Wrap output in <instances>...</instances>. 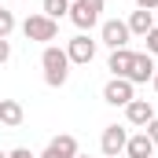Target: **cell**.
<instances>
[{
  "instance_id": "cell-1",
  "label": "cell",
  "mask_w": 158,
  "mask_h": 158,
  "mask_svg": "<svg viewBox=\"0 0 158 158\" xmlns=\"http://www.w3.org/2000/svg\"><path fill=\"white\" fill-rule=\"evenodd\" d=\"M40 70H44V85H48V88H63L66 77H70V55H66V48L44 44V52H40Z\"/></svg>"
},
{
  "instance_id": "cell-2",
  "label": "cell",
  "mask_w": 158,
  "mask_h": 158,
  "mask_svg": "<svg viewBox=\"0 0 158 158\" xmlns=\"http://www.w3.org/2000/svg\"><path fill=\"white\" fill-rule=\"evenodd\" d=\"M99 15H103V0H70V15L66 19L85 33V30H92L99 22Z\"/></svg>"
},
{
  "instance_id": "cell-3",
  "label": "cell",
  "mask_w": 158,
  "mask_h": 158,
  "mask_svg": "<svg viewBox=\"0 0 158 158\" xmlns=\"http://www.w3.org/2000/svg\"><path fill=\"white\" fill-rule=\"evenodd\" d=\"M22 33H26V40H37V44H48V40H55V37H59V22L37 11V15H30V19L22 22Z\"/></svg>"
},
{
  "instance_id": "cell-4",
  "label": "cell",
  "mask_w": 158,
  "mask_h": 158,
  "mask_svg": "<svg viewBox=\"0 0 158 158\" xmlns=\"http://www.w3.org/2000/svg\"><path fill=\"white\" fill-rule=\"evenodd\" d=\"M136 99V85L125 77H110L103 85V103H110V107H129Z\"/></svg>"
},
{
  "instance_id": "cell-5",
  "label": "cell",
  "mask_w": 158,
  "mask_h": 158,
  "mask_svg": "<svg viewBox=\"0 0 158 158\" xmlns=\"http://www.w3.org/2000/svg\"><path fill=\"white\" fill-rule=\"evenodd\" d=\"M125 143H129V132L121 125H107L99 132V151H103V158H121Z\"/></svg>"
},
{
  "instance_id": "cell-6",
  "label": "cell",
  "mask_w": 158,
  "mask_h": 158,
  "mask_svg": "<svg viewBox=\"0 0 158 158\" xmlns=\"http://www.w3.org/2000/svg\"><path fill=\"white\" fill-rule=\"evenodd\" d=\"M129 37H132V33H129V26H125L121 19H107V22L99 26V40H103L110 52H114V48H129Z\"/></svg>"
},
{
  "instance_id": "cell-7",
  "label": "cell",
  "mask_w": 158,
  "mask_h": 158,
  "mask_svg": "<svg viewBox=\"0 0 158 158\" xmlns=\"http://www.w3.org/2000/svg\"><path fill=\"white\" fill-rule=\"evenodd\" d=\"M66 55H70V66L77 63V66H88L92 59H96V40L88 37V33H77V37L66 44Z\"/></svg>"
},
{
  "instance_id": "cell-8",
  "label": "cell",
  "mask_w": 158,
  "mask_h": 158,
  "mask_svg": "<svg viewBox=\"0 0 158 158\" xmlns=\"http://www.w3.org/2000/svg\"><path fill=\"white\" fill-rule=\"evenodd\" d=\"M77 140L70 136V132H63V136H55V140H48V147L40 151L37 158H77Z\"/></svg>"
},
{
  "instance_id": "cell-9",
  "label": "cell",
  "mask_w": 158,
  "mask_h": 158,
  "mask_svg": "<svg viewBox=\"0 0 158 158\" xmlns=\"http://www.w3.org/2000/svg\"><path fill=\"white\" fill-rule=\"evenodd\" d=\"M155 77V55H147V52H136V59H132V70H129V77L132 85H143V81Z\"/></svg>"
},
{
  "instance_id": "cell-10",
  "label": "cell",
  "mask_w": 158,
  "mask_h": 158,
  "mask_svg": "<svg viewBox=\"0 0 158 158\" xmlns=\"http://www.w3.org/2000/svg\"><path fill=\"white\" fill-rule=\"evenodd\" d=\"M125 118H129V125H136V129H147V121L155 118L151 99H132V103L125 107Z\"/></svg>"
},
{
  "instance_id": "cell-11",
  "label": "cell",
  "mask_w": 158,
  "mask_h": 158,
  "mask_svg": "<svg viewBox=\"0 0 158 158\" xmlns=\"http://www.w3.org/2000/svg\"><path fill=\"white\" fill-rule=\"evenodd\" d=\"M132 59H136V52H132V48H114V52H110V59H107V70H110L114 77H129Z\"/></svg>"
},
{
  "instance_id": "cell-12",
  "label": "cell",
  "mask_w": 158,
  "mask_h": 158,
  "mask_svg": "<svg viewBox=\"0 0 158 158\" xmlns=\"http://www.w3.org/2000/svg\"><path fill=\"white\" fill-rule=\"evenodd\" d=\"M22 121H26V110L19 99H0V125L4 129H19Z\"/></svg>"
},
{
  "instance_id": "cell-13",
  "label": "cell",
  "mask_w": 158,
  "mask_h": 158,
  "mask_svg": "<svg viewBox=\"0 0 158 158\" xmlns=\"http://www.w3.org/2000/svg\"><path fill=\"white\" fill-rule=\"evenodd\" d=\"M125 26H129V33H132V37H147V33L155 30V19H151V11L136 7V11L129 15V22H125Z\"/></svg>"
},
{
  "instance_id": "cell-14",
  "label": "cell",
  "mask_w": 158,
  "mask_h": 158,
  "mask_svg": "<svg viewBox=\"0 0 158 158\" xmlns=\"http://www.w3.org/2000/svg\"><path fill=\"white\" fill-rule=\"evenodd\" d=\"M125 155H129V158H151V155H155V143H151V136H147V132H136V136H129V143H125Z\"/></svg>"
},
{
  "instance_id": "cell-15",
  "label": "cell",
  "mask_w": 158,
  "mask_h": 158,
  "mask_svg": "<svg viewBox=\"0 0 158 158\" xmlns=\"http://www.w3.org/2000/svg\"><path fill=\"white\" fill-rule=\"evenodd\" d=\"M40 15H48V19H63V15H70V0H44L40 4Z\"/></svg>"
},
{
  "instance_id": "cell-16",
  "label": "cell",
  "mask_w": 158,
  "mask_h": 158,
  "mask_svg": "<svg viewBox=\"0 0 158 158\" xmlns=\"http://www.w3.org/2000/svg\"><path fill=\"white\" fill-rule=\"evenodd\" d=\"M15 26H19V22H15V15H11L4 4H0V40L11 37V33H15Z\"/></svg>"
},
{
  "instance_id": "cell-17",
  "label": "cell",
  "mask_w": 158,
  "mask_h": 158,
  "mask_svg": "<svg viewBox=\"0 0 158 158\" xmlns=\"http://www.w3.org/2000/svg\"><path fill=\"white\" fill-rule=\"evenodd\" d=\"M147 55H158V26L147 33Z\"/></svg>"
},
{
  "instance_id": "cell-18",
  "label": "cell",
  "mask_w": 158,
  "mask_h": 158,
  "mask_svg": "<svg viewBox=\"0 0 158 158\" xmlns=\"http://www.w3.org/2000/svg\"><path fill=\"white\" fill-rule=\"evenodd\" d=\"M7 158H37L30 147H15V151H7Z\"/></svg>"
},
{
  "instance_id": "cell-19",
  "label": "cell",
  "mask_w": 158,
  "mask_h": 158,
  "mask_svg": "<svg viewBox=\"0 0 158 158\" xmlns=\"http://www.w3.org/2000/svg\"><path fill=\"white\" fill-rule=\"evenodd\" d=\"M143 132L151 136V143H158V118H151V121H147V129H143Z\"/></svg>"
},
{
  "instance_id": "cell-20",
  "label": "cell",
  "mask_w": 158,
  "mask_h": 158,
  "mask_svg": "<svg viewBox=\"0 0 158 158\" xmlns=\"http://www.w3.org/2000/svg\"><path fill=\"white\" fill-rule=\"evenodd\" d=\"M11 59V40H0V66Z\"/></svg>"
},
{
  "instance_id": "cell-21",
  "label": "cell",
  "mask_w": 158,
  "mask_h": 158,
  "mask_svg": "<svg viewBox=\"0 0 158 158\" xmlns=\"http://www.w3.org/2000/svg\"><path fill=\"white\" fill-rule=\"evenodd\" d=\"M136 7H143V11H155V7H158V0H136Z\"/></svg>"
},
{
  "instance_id": "cell-22",
  "label": "cell",
  "mask_w": 158,
  "mask_h": 158,
  "mask_svg": "<svg viewBox=\"0 0 158 158\" xmlns=\"http://www.w3.org/2000/svg\"><path fill=\"white\" fill-rule=\"evenodd\" d=\"M151 85H155V92H158V66H155V77H151Z\"/></svg>"
},
{
  "instance_id": "cell-23",
  "label": "cell",
  "mask_w": 158,
  "mask_h": 158,
  "mask_svg": "<svg viewBox=\"0 0 158 158\" xmlns=\"http://www.w3.org/2000/svg\"><path fill=\"white\" fill-rule=\"evenodd\" d=\"M0 158H7V155H4V151H0Z\"/></svg>"
},
{
  "instance_id": "cell-24",
  "label": "cell",
  "mask_w": 158,
  "mask_h": 158,
  "mask_svg": "<svg viewBox=\"0 0 158 158\" xmlns=\"http://www.w3.org/2000/svg\"><path fill=\"white\" fill-rule=\"evenodd\" d=\"M77 158H88V155H77Z\"/></svg>"
}]
</instances>
